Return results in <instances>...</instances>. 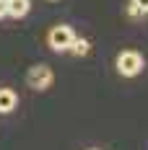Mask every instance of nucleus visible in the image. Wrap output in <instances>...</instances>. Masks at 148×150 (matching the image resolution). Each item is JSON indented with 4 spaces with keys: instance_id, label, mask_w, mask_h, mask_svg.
Listing matches in <instances>:
<instances>
[{
    "instance_id": "f257e3e1",
    "label": "nucleus",
    "mask_w": 148,
    "mask_h": 150,
    "mask_svg": "<svg viewBox=\"0 0 148 150\" xmlns=\"http://www.w3.org/2000/svg\"><path fill=\"white\" fill-rule=\"evenodd\" d=\"M140 70H143V57H140V52H135V49L119 52V57H117V73L119 75L135 78V75H140Z\"/></svg>"
},
{
    "instance_id": "f03ea898",
    "label": "nucleus",
    "mask_w": 148,
    "mask_h": 150,
    "mask_svg": "<svg viewBox=\"0 0 148 150\" xmlns=\"http://www.w3.org/2000/svg\"><path fill=\"white\" fill-rule=\"evenodd\" d=\"M75 36H78V34H75L70 26L60 23V26H55V29L47 34V42H49V47H52V49H57V52H68Z\"/></svg>"
},
{
    "instance_id": "7ed1b4c3",
    "label": "nucleus",
    "mask_w": 148,
    "mask_h": 150,
    "mask_svg": "<svg viewBox=\"0 0 148 150\" xmlns=\"http://www.w3.org/2000/svg\"><path fill=\"white\" fill-rule=\"evenodd\" d=\"M52 83H55V73H52L47 65H34L29 70V75H26V86L34 88V91H44V88H49Z\"/></svg>"
},
{
    "instance_id": "20e7f679",
    "label": "nucleus",
    "mask_w": 148,
    "mask_h": 150,
    "mask_svg": "<svg viewBox=\"0 0 148 150\" xmlns=\"http://www.w3.org/2000/svg\"><path fill=\"white\" fill-rule=\"evenodd\" d=\"M18 106V93L13 88H0V114H8Z\"/></svg>"
},
{
    "instance_id": "39448f33",
    "label": "nucleus",
    "mask_w": 148,
    "mask_h": 150,
    "mask_svg": "<svg viewBox=\"0 0 148 150\" xmlns=\"http://www.w3.org/2000/svg\"><path fill=\"white\" fill-rule=\"evenodd\" d=\"M29 11H31L29 0H8V16L11 18H24Z\"/></svg>"
},
{
    "instance_id": "423d86ee",
    "label": "nucleus",
    "mask_w": 148,
    "mask_h": 150,
    "mask_svg": "<svg viewBox=\"0 0 148 150\" xmlns=\"http://www.w3.org/2000/svg\"><path fill=\"white\" fill-rule=\"evenodd\" d=\"M89 42H86V39H81V36H75L73 39V44H70V52H73V54H78V57H83V54H89Z\"/></svg>"
},
{
    "instance_id": "0eeeda50",
    "label": "nucleus",
    "mask_w": 148,
    "mask_h": 150,
    "mask_svg": "<svg viewBox=\"0 0 148 150\" xmlns=\"http://www.w3.org/2000/svg\"><path fill=\"white\" fill-rule=\"evenodd\" d=\"M133 8H138V13H148V0H133Z\"/></svg>"
},
{
    "instance_id": "6e6552de",
    "label": "nucleus",
    "mask_w": 148,
    "mask_h": 150,
    "mask_svg": "<svg viewBox=\"0 0 148 150\" xmlns=\"http://www.w3.org/2000/svg\"><path fill=\"white\" fill-rule=\"evenodd\" d=\"M8 16V0H0V18Z\"/></svg>"
},
{
    "instance_id": "1a4fd4ad",
    "label": "nucleus",
    "mask_w": 148,
    "mask_h": 150,
    "mask_svg": "<svg viewBox=\"0 0 148 150\" xmlns=\"http://www.w3.org/2000/svg\"><path fill=\"white\" fill-rule=\"evenodd\" d=\"M91 150H96V148H91Z\"/></svg>"
}]
</instances>
